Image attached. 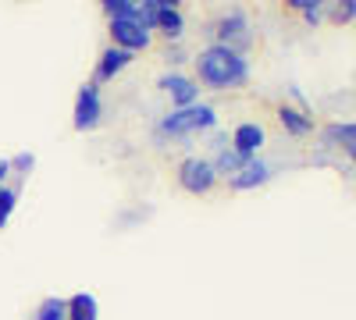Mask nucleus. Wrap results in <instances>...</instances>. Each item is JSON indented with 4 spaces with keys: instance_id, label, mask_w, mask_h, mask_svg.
Masks as SVG:
<instances>
[{
    "instance_id": "nucleus-6",
    "label": "nucleus",
    "mask_w": 356,
    "mask_h": 320,
    "mask_svg": "<svg viewBox=\"0 0 356 320\" xmlns=\"http://www.w3.org/2000/svg\"><path fill=\"white\" fill-rule=\"evenodd\" d=\"M111 47H118V50H129V53H136V50H146L150 47V33L139 25V22H111Z\"/></svg>"
},
{
    "instance_id": "nucleus-3",
    "label": "nucleus",
    "mask_w": 356,
    "mask_h": 320,
    "mask_svg": "<svg viewBox=\"0 0 356 320\" xmlns=\"http://www.w3.org/2000/svg\"><path fill=\"white\" fill-rule=\"evenodd\" d=\"M218 182V171L211 167V160H200V157H186L178 164V185L186 192L200 196V192H211Z\"/></svg>"
},
{
    "instance_id": "nucleus-19",
    "label": "nucleus",
    "mask_w": 356,
    "mask_h": 320,
    "mask_svg": "<svg viewBox=\"0 0 356 320\" xmlns=\"http://www.w3.org/2000/svg\"><path fill=\"white\" fill-rule=\"evenodd\" d=\"M33 164H36V157H33V153H18V157L11 160V167H15V171H22V174L33 171Z\"/></svg>"
},
{
    "instance_id": "nucleus-16",
    "label": "nucleus",
    "mask_w": 356,
    "mask_h": 320,
    "mask_svg": "<svg viewBox=\"0 0 356 320\" xmlns=\"http://www.w3.org/2000/svg\"><path fill=\"white\" fill-rule=\"evenodd\" d=\"M328 142H342V146L353 153V146H356V125H353V121L332 125V128H328Z\"/></svg>"
},
{
    "instance_id": "nucleus-18",
    "label": "nucleus",
    "mask_w": 356,
    "mask_h": 320,
    "mask_svg": "<svg viewBox=\"0 0 356 320\" xmlns=\"http://www.w3.org/2000/svg\"><path fill=\"white\" fill-rule=\"evenodd\" d=\"M289 4H292L296 11H303L307 22H321V4H317V0H289Z\"/></svg>"
},
{
    "instance_id": "nucleus-1",
    "label": "nucleus",
    "mask_w": 356,
    "mask_h": 320,
    "mask_svg": "<svg viewBox=\"0 0 356 320\" xmlns=\"http://www.w3.org/2000/svg\"><path fill=\"white\" fill-rule=\"evenodd\" d=\"M196 75L203 85H214V90H232V85H243L250 78V61L243 53H235L228 47H207L196 53Z\"/></svg>"
},
{
    "instance_id": "nucleus-15",
    "label": "nucleus",
    "mask_w": 356,
    "mask_h": 320,
    "mask_svg": "<svg viewBox=\"0 0 356 320\" xmlns=\"http://www.w3.org/2000/svg\"><path fill=\"white\" fill-rule=\"evenodd\" d=\"M104 15L111 22H129L136 18V0H104Z\"/></svg>"
},
{
    "instance_id": "nucleus-12",
    "label": "nucleus",
    "mask_w": 356,
    "mask_h": 320,
    "mask_svg": "<svg viewBox=\"0 0 356 320\" xmlns=\"http://www.w3.org/2000/svg\"><path fill=\"white\" fill-rule=\"evenodd\" d=\"M97 299L89 296V292H75L68 299V320H97Z\"/></svg>"
},
{
    "instance_id": "nucleus-5",
    "label": "nucleus",
    "mask_w": 356,
    "mask_h": 320,
    "mask_svg": "<svg viewBox=\"0 0 356 320\" xmlns=\"http://www.w3.org/2000/svg\"><path fill=\"white\" fill-rule=\"evenodd\" d=\"M100 114H104V103H100V90L97 82H86L79 96H75V128L79 132H89L100 125Z\"/></svg>"
},
{
    "instance_id": "nucleus-20",
    "label": "nucleus",
    "mask_w": 356,
    "mask_h": 320,
    "mask_svg": "<svg viewBox=\"0 0 356 320\" xmlns=\"http://www.w3.org/2000/svg\"><path fill=\"white\" fill-rule=\"evenodd\" d=\"M353 11H356V8H353V0H346V8H339V11H335V18H339V22H349V18H353Z\"/></svg>"
},
{
    "instance_id": "nucleus-4",
    "label": "nucleus",
    "mask_w": 356,
    "mask_h": 320,
    "mask_svg": "<svg viewBox=\"0 0 356 320\" xmlns=\"http://www.w3.org/2000/svg\"><path fill=\"white\" fill-rule=\"evenodd\" d=\"M214 36H218V47H228V50L239 53V50H246L253 43V28H250V22H246L243 11H232V15H225L218 22Z\"/></svg>"
},
{
    "instance_id": "nucleus-21",
    "label": "nucleus",
    "mask_w": 356,
    "mask_h": 320,
    "mask_svg": "<svg viewBox=\"0 0 356 320\" xmlns=\"http://www.w3.org/2000/svg\"><path fill=\"white\" fill-rule=\"evenodd\" d=\"M8 171H11V160H4V157H0V182L8 178Z\"/></svg>"
},
{
    "instance_id": "nucleus-10",
    "label": "nucleus",
    "mask_w": 356,
    "mask_h": 320,
    "mask_svg": "<svg viewBox=\"0 0 356 320\" xmlns=\"http://www.w3.org/2000/svg\"><path fill=\"white\" fill-rule=\"evenodd\" d=\"M154 25L164 28L168 40H178V36H182L186 22H182V11L175 8V0H157V22H154Z\"/></svg>"
},
{
    "instance_id": "nucleus-2",
    "label": "nucleus",
    "mask_w": 356,
    "mask_h": 320,
    "mask_svg": "<svg viewBox=\"0 0 356 320\" xmlns=\"http://www.w3.org/2000/svg\"><path fill=\"white\" fill-rule=\"evenodd\" d=\"M214 125H218L214 107L193 103V107H178V110H171L168 118L161 121V132H164V135H189V132H203V128H214Z\"/></svg>"
},
{
    "instance_id": "nucleus-11",
    "label": "nucleus",
    "mask_w": 356,
    "mask_h": 320,
    "mask_svg": "<svg viewBox=\"0 0 356 320\" xmlns=\"http://www.w3.org/2000/svg\"><path fill=\"white\" fill-rule=\"evenodd\" d=\"M267 174H271V171H267V164L253 157V160H246V164H243L239 171L232 174V189H239V192H243V189L264 185V182H267Z\"/></svg>"
},
{
    "instance_id": "nucleus-14",
    "label": "nucleus",
    "mask_w": 356,
    "mask_h": 320,
    "mask_svg": "<svg viewBox=\"0 0 356 320\" xmlns=\"http://www.w3.org/2000/svg\"><path fill=\"white\" fill-rule=\"evenodd\" d=\"M36 320H68V299H61V296L43 299L36 310Z\"/></svg>"
},
{
    "instance_id": "nucleus-7",
    "label": "nucleus",
    "mask_w": 356,
    "mask_h": 320,
    "mask_svg": "<svg viewBox=\"0 0 356 320\" xmlns=\"http://www.w3.org/2000/svg\"><path fill=\"white\" fill-rule=\"evenodd\" d=\"M161 90H164L178 107H193V103H196V96H200V85H196L193 78H186V75H178V71L161 75Z\"/></svg>"
},
{
    "instance_id": "nucleus-13",
    "label": "nucleus",
    "mask_w": 356,
    "mask_h": 320,
    "mask_svg": "<svg viewBox=\"0 0 356 320\" xmlns=\"http://www.w3.org/2000/svg\"><path fill=\"white\" fill-rule=\"evenodd\" d=\"M278 118H282V125H285L292 135H307V132L314 128V118H307L303 110H292V107H282Z\"/></svg>"
},
{
    "instance_id": "nucleus-9",
    "label": "nucleus",
    "mask_w": 356,
    "mask_h": 320,
    "mask_svg": "<svg viewBox=\"0 0 356 320\" xmlns=\"http://www.w3.org/2000/svg\"><path fill=\"white\" fill-rule=\"evenodd\" d=\"M132 57H136V53H129V50L107 47V50L100 53V65H97V82H111L118 71H125V68L132 65Z\"/></svg>"
},
{
    "instance_id": "nucleus-17",
    "label": "nucleus",
    "mask_w": 356,
    "mask_h": 320,
    "mask_svg": "<svg viewBox=\"0 0 356 320\" xmlns=\"http://www.w3.org/2000/svg\"><path fill=\"white\" fill-rule=\"evenodd\" d=\"M15 207H18V192H15V189H4V185H0V228H4V224L11 221Z\"/></svg>"
},
{
    "instance_id": "nucleus-8",
    "label": "nucleus",
    "mask_w": 356,
    "mask_h": 320,
    "mask_svg": "<svg viewBox=\"0 0 356 320\" xmlns=\"http://www.w3.org/2000/svg\"><path fill=\"white\" fill-rule=\"evenodd\" d=\"M232 146H235V153H239L243 160H253L257 150L264 146V128L257 121L239 125V128H235V135H232Z\"/></svg>"
}]
</instances>
